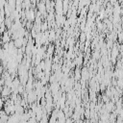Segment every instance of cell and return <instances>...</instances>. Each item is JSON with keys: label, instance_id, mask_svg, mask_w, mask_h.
Wrapping results in <instances>:
<instances>
[{"label": "cell", "instance_id": "5b68a950", "mask_svg": "<svg viewBox=\"0 0 123 123\" xmlns=\"http://www.w3.org/2000/svg\"><path fill=\"white\" fill-rule=\"evenodd\" d=\"M36 99H37V94H36L35 92H33V91H30V92L28 93V97H27L28 102L33 103V102H34Z\"/></svg>", "mask_w": 123, "mask_h": 123}, {"label": "cell", "instance_id": "ba28073f", "mask_svg": "<svg viewBox=\"0 0 123 123\" xmlns=\"http://www.w3.org/2000/svg\"><path fill=\"white\" fill-rule=\"evenodd\" d=\"M80 38H81V41H82V42H84V41H85V39H86V35H85L84 33H82V34H81Z\"/></svg>", "mask_w": 123, "mask_h": 123}, {"label": "cell", "instance_id": "9c48e42d", "mask_svg": "<svg viewBox=\"0 0 123 123\" xmlns=\"http://www.w3.org/2000/svg\"><path fill=\"white\" fill-rule=\"evenodd\" d=\"M5 105V102L3 99H0V110H3V107Z\"/></svg>", "mask_w": 123, "mask_h": 123}, {"label": "cell", "instance_id": "277c9868", "mask_svg": "<svg viewBox=\"0 0 123 123\" xmlns=\"http://www.w3.org/2000/svg\"><path fill=\"white\" fill-rule=\"evenodd\" d=\"M25 15H26V18L31 22V21H33L34 19H35V12H34V11L33 10H27L26 11V12H25Z\"/></svg>", "mask_w": 123, "mask_h": 123}, {"label": "cell", "instance_id": "3957f363", "mask_svg": "<svg viewBox=\"0 0 123 123\" xmlns=\"http://www.w3.org/2000/svg\"><path fill=\"white\" fill-rule=\"evenodd\" d=\"M10 38H11V35L9 34V32L5 31L2 33V36H1V40L3 43H8L10 42Z\"/></svg>", "mask_w": 123, "mask_h": 123}, {"label": "cell", "instance_id": "7a4b0ae2", "mask_svg": "<svg viewBox=\"0 0 123 123\" xmlns=\"http://www.w3.org/2000/svg\"><path fill=\"white\" fill-rule=\"evenodd\" d=\"M11 93H12V91H11V88H10V87L4 86L1 88V96H2V97L7 98V97H9V96L11 95Z\"/></svg>", "mask_w": 123, "mask_h": 123}, {"label": "cell", "instance_id": "52a82bcc", "mask_svg": "<svg viewBox=\"0 0 123 123\" xmlns=\"http://www.w3.org/2000/svg\"><path fill=\"white\" fill-rule=\"evenodd\" d=\"M54 37H55V33H54L53 31H51V32H50V36H49L47 38H49V40L52 41V40L54 39Z\"/></svg>", "mask_w": 123, "mask_h": 123}, {"label": "cell", "instance_id": "30bf717a", "mask_svg": "<svg viewBox=\"0 0 123 123\" xmlns=\"http://www.w3.org/2000/svg\"><path fill=\"white\" fill-rule=\"evenodd\" d=\"M2 45H3V42H2V40H1V38H0V48H1Z\"/></svg>", "mask_w": 123, "mask_h": 123}, {"label": "cell", "instance_id": "8fae6325", "mask_svg": "<svg viewBox=\"0 0 123 123\" xmlns=\"http://www.w3.org/2000/svg\"><path fill=\"white\" fill-rule=\"evenodd\" d=\"M0 36H1V33H0Z\"/></svg>", "mask_w": 123, "mask_h": 123}, {"label": "cell", "instance_id": "6da1fadb", "mask_svg": "<svg viewBox=\"0 0 123 123\" xmlns=\"http://www.w3.org/2000/svg\"><path fill=\"white\" fill-rule=\"evenodd\" d=\"M13 45L15 48H21L26 42L24 41V37H17L15 39H13Z\"/></svg>", "mask_w": 123, "mask_h": 123}, {"label": "cell", "instance_id": "8992f818", "mask_svg": "<svg viewBox=\"0 0 123 123\" xmlns=\"http://www.w3.org/2000/svg\"><path fill=\"white\" fill-rule=\"evenodd\" d=\"M117 53H118V51H117V48H116V46H115V47H113V49H112V58H113V60H114V57L117 56Z\"/></svg>", "mask_w": 123, "mask_h": 123}]
</instances>
